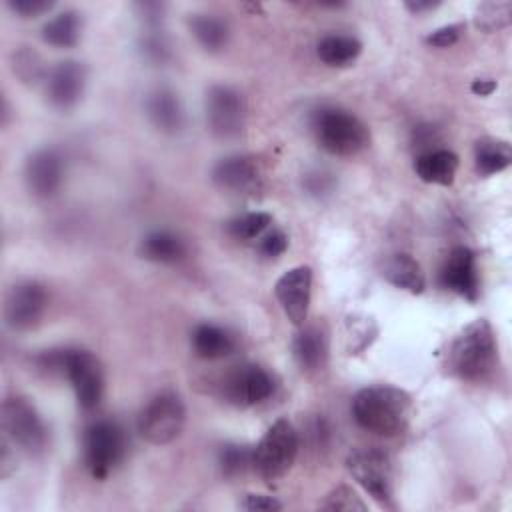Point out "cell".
<instances>
[{"label":"cell","instance_id":"obj_14","mask_svg":"<svg viewBox=\"0 0 512 512\" xmlns=\"http://www.w3.org/2000/svg\"><path fill=\"white\" fill-rule=\"evenodd\" d=\"M64 160L54 148H40L32 152L24 166L28 190L38 198H52L64 184Z\"/></svg>","mask_w":512,"mask_h":512},{"label":"cell","instance_id":"obj_36","mask_svg":"<svg viewBox=\"0 0 512 512\" xmlns=\"http://www.w3.org/2000/svg\"><path fill=\"white\" fill-rule=\"evenodd\" d=\"M8 6L22 18H34L38 14L48 12L54 6V2H50V0H8Z\"/></svg>","mask_w":512,"mask_h":512},{"label":"cell","instance_id":"obj_10","mask_svg":"<svg viewBox=\"0 0 512 512\" xmlns=\"http://www.w3.org/2000/svg\"><path fill=\"white\" fill-rule=\"evenodd\" d=\"M62 374L70 380L82 410H94L104 394V372L100 360L84 348H64Z\"/></svg>","mask_w":512,"mask_h":512},{"label":"cell","instance_id":"obj_1","mask_svg":"<svg viewBox=\"0 0 512 512\" xmlns=\"http://www.w3.org/2000/svg\"><path fill=\"white\" fill-rule=\"evenodd\" d=\"M352 416L362 430L390 438L406 430L412 416V396L390 384L366 386L352 400Z\"/></svg>","mask_w":512,"mask_h":512},{"label":"cell","instance_id":"obj_26","mask_svg":"<svg viewBox=\"0 0 512 512\" xmlns=\"http://www.w3.org/2000/svg\"><path fill=\"white\" fill-rule=\"evenodd\" d=\"M360 52H362V42L346 34H328L316 46L318 58L332 68L350 66L352 62H356Z\"/></svg>","mask_w":512,"mask_h":512},{"label":"cell","instance_id":"obj_34","mask_svg":"<svg viewBox=\"0 0 512 512\" xmlns=\"http://www.w3.org/2000/svg\"><path fill=\"white\" fill-rule=\"evenodd\" d=\"M286 248H288V236L282 230H272V232L260 236L258 250L266 258H276V256L284 254Z\"/></svg>","mask_w":512,"mask_h":512},{"label":"cell","instance_id":"obj_24","mask_svg":"<svg viewBox=\"0 0 512 512\" xmlns=\"http://www.w3.org/2000/svg\"><path fill=\"white\" fill-rule=\"evenodd\" d=\"M512 162V148L508 140L484 136L474 144V166L480 176H494L506 170Z\"/></svg>","mask_w":512,"mask_h":512},{"label":"cell","instance_id":"obj_29","mask_svg":"<svg viewBox=\"0 0 512 512\" xmlns=\"http://www.w3.org/2000/svg\"><path fill=\"white\" fill-rule=\"evenodd\" d=\"M12 70L14 74L28 84H36L40 80H46L48 72L42 66V58L32 48H20L12 56Z\"/></svg>","mask_w":512,"mask_h":512},{"label":"cell","instance_id":"obj_12","mask_svg":"<svg viewBox=\"0 0 512 512\" xmlns=\"http://www.w3.org/2000/svg\"><path fill=\"white\" fill-rule=\"evenodd\" d=\"M276 300L294 326H302L308 318L312 300V268L306 264L286 270L274 284Z\"/></svg>","mask_w":512,"mask_h":512},{"label":"cell","instance_id":"obj_15","mask_svg":"<svg viewBox=\"0 0 512 512\" xmlns=\"http://www.w3.org/2000/svg\"><path fill=\"white\" fill-rule=\"evenodd\" d=\"M44 82L50 104L58 110H70L80 102L84 94L86 68L78 60H62L48 70Z\"/></svg>","mask_w":512,"mask_h":512},{"label":"cell","instance_id":"obj_20","mask_svg":"<svg viewBox=\"0 0 512 512\" xmlns=\"http://www.w3.org/2000/svg\"><path fill=\"white\" fill-rule=\"evenodd\" d=\"M458 164V156L452 150L434 148L416 156L414 172L426 184L450 186L456 178Z\"/></svg>","mask_w":512,"mask_h":512},{"label":"cell","instance_id":"obj_8","mask_svg":"<svg viewBox=\"0 0 512 512\" xmlns=\"http://www.w3.org/2000/svg\"><path fill=\"white\" fill-rule=\"evenodd\" d=\"M2 428L4 436L28 454H38L48 444V428L42 416L22 396H10L2 402Z\"/></svg>","mask_w":512,"mask_h":512},{"label":"cell","instance_id":"obj_22","mask_svg":"<svg viewBox=\"0 0 512 512\" xmlns=\"http://www.w3.org/2000/svg\"><path fill=\"white\" fill-rule=\"evenodd\" d=\"M140 256L156 264H176L186 256V246L174 232L154 230L142 238Z\"/></svg>","mask_w":512,"mask_h":512},{"label":"cell","instance_id":"obj_7","mask_svg":"<svg viewBox=\"0 0 512 512\" xmlns=\"http://www.w3.org/2000/svg\"><path fill=\"white\" fill-rule=\"evenodd\" d=\"M124 430L114 420H96L84 432V462L96 480H104L124 458Z\"/></svg>","mask_w":512,"mask_h":512},{"label":"cell","instance_id":"obj_9","mask_svg":"<svg viewBox=\"0 0 512 512\" xmlns=\"http://www.w3.org/2000/svg\"><path fill=\"white\" fill-rule=\"evenodd\" d=\"M206 126L218 140H234L246 126V100L232 86L216 84L208 88L204 98Z\"/></svg>","mask_w":512,"mask_h":512},{"label":"cell","instance_id":"obj_30","mask_svg":"<svg viewBox=\"0 0 512 512\" xmlns=\"http://www.w3.org/2000/svg\"><path fill=\"white\" fill-rule=\"evenodd\" d=\"M270 224L272 216L268 212H248L230 222V234L238 240H254L260 238Z\"/></svg>","mask_w":512,"mask_h":512},{"label":"cell","instance_id":"obj_23","mask_svg":"<svg viewBox=\"0 0 512 512\" xmlns=\"http://www.w3.org/2000/svg\"><path fill=\"white\" fill-rule=\"evenodd\" d=\"M192 350L202 360H220L234 350V338L216 324H198L192 332Z\"/></svg>","mask_w":512,"mask_h":512},{"label":"cell","instance_id":"obj_21","mask_svg":"<svg viewBox=\"0 0 512 512\" xmlns=\"http://www.w3.org/2000/svg\"><path fill=\"white\" fill-rule=\"evenodd\" d=\"M384 278L394 284L400 290H406L410 294H422L426 288V276L420 268V264L406 252L392 254L382 268Z\"/></svg>","mask_w":512,"mask_h":512},{"label":"cell","instance_id":"obj_6","mask_svg":"<svg viewBox=\"0 0 512 512\" xmlns=\"http://www.w3.org/2000/svg\"><path fill=\"white\" fill-rule=\"evenodd\" d=\"M346 468L352 478L382 506H392L394 466L382 448H358L348 454Z\"/></svg>","mask_w":512,"mask_h":512},{"label":"cell","instance_id":"obj_38","mask_svg":"<svg viewBox=\"0 0 512 512\" xmlns=\"http://www.w3.org/2000/svg\"><path fill=\"white\" fill-rule=\"evenodd\" d=\"M410 12L418 14V12H424V10H432L434 6H438V2H432V0H408L404 4Z\"/></svg>","mask_w":512,"mask_h":512},{"label":"cell","instance_id":"obj_5","mask_svg":"<svg viewBox=\"0 0 512 512\" xmlns=\"http://www.w3.org/2000/svg\"><path fill=\"white\" fill-rule=\"evenodd\" d=\"M186 424V406L172 390H162L138 414V434L156 446L174 442Z\"/></svg>","mask_w":512,"mask_h":512},{"label":"cell","instance_id":"obj_28","mask_svg":"<svg viewBox=\"0 0 512 512\" xmlns=\"http://www.w3.org/2000/svg\"><path fill=\"white\" fill-rule=\"evenodd\" d=\"M512 16V4L508 0H496V2H482L476 8L474 22L478 28L486 32H494L500 28H506L510 24Z\"/></svg>","mask_w":512,"mask_h":512},{"label":"cell","instance_id":"obj_3","mask_svg":"<svg viewBox=\"0 0 512 512\" xmlns=\"http://www.w3.org/2000/svg\"><path fill=\"white\" fill-rule=\"evenodd\" d=\"M318 144L334 156H354L370 144L368 126L342 108H320L312 118Z\"/></svg>","mask_w":512,"mask_h":512},{"label":"cell","instance_id":"obj_13","mask_svg":"<svg viewBox=\"0 0 512 512\" xmlns=\"http://www.w3.org/2000/svg\"><path fill=\"white\" fill-rule=\"evenodd\" d=\"M214 184L230 194L254 196L262 190V170L252 156L234 154L218 160L212 168Z\"/></svg>","mask_w":512,"mask_h":512},{"label":"cell","instance_id":"obj_17","mask_svg":"<svg viewBox=\"0 0 512 512\" xmlns=\"http://www.w3.org/2000/svg\"><path fill=\"white\" fill-rule=\"evenodd\" d=\"M274 392V378L256 364L240 366L224 382V394L238 406H254Z\"/></svg>","mask_w":512,"mask_h":512},{"label":"cell","instance_id":"obj_33","mask_svg":"<svg viewBox=\"0 0 512 512\" xmlns=\"http://www.w3.org/2000/svg\"><path fill=\"white\" fill-rule=\"evenodd\" d=\"M464 24L458 22V24H446V26H440L436 28L434 32H430L426 36V44L432 46V48H448L452 44H456L464 32Z\"/></svg>","mask_w":512,"mask_h":512},{"label":"cell","instance_id":"obj_18","mask_svg":"<svg viewBox=\"0 0 512 512\" xmlns=\"http://www.w3.org/2000/svg\"><path fill=\"white\" fill-rule=\"evenodd\" d=\"M146 114L150 122L166 134H176L184 126V108L170 88H156L146 98Z\"/></svg>","mask_w":512,"mask_h":512},{"label":"cell","instance_id":"obj_2","mask_svg":"<svg viewBox=\"0 0 512 512\" xmlns=\"http://www.w3.org/2000/svg\"><path fill=\"white\" fill-rule=\"evenodd\" d=\"M498 346L488 320L478 318L464 326L450 342L446 352V370L464 382H482L496 368Z\"/></svg>","mask_w":512,"mask_h":512},{"label":"cell","instance_id":"obj_25","mask_svg":"<svg viewBox=\"0 0 512 512\" xmlns=\"http://www.w3.org/2000/svg\"><path fill=\"white\" fill-rule=\"evenodd\" d=\"M188 26L192 36L204 50L220 52L226 48L230 38V28L226 20L218 18L216 14H210V12L192 14V18L188 20Z\"/></svg>","mask_w":512,"mask_h":512},{"label":"cell","instance_id":"obj_11","mask_svg":"<svg viewBox=\"0 0 512 512\" xmlns=\"http://www.w3.org/2000/svg\"><path fill=\"white\" fill-rule=\"evenodd\" d=\"M48 308L46 286L36 280L14 284L4 298V320L14 332H26L40 324Z\"/></svg>","mask_w":512,"mask_h":512},{"label":"cell","instance_id":"obj_35","mask_svg":"<svg viewBox=\"0 0 512 512\" xmlns=\"http://www.w3.org/2000/svg\"><path fill=\"white\" fill-rule=\"evenodd\" d=\"M238 506L248 512H278V510H282V502H278L276 498L266 496V494H246L238 502Z\"/></svg>","mask_w":512,"mask_h":512},{"label":"cell","instance_id":"obj_4","mask_svg":"<svg viewBox=\"0 0 512 512\" xmlns=\"http://www.w3.org/2000/svg\"><path fill=\"white\" fill-rule=\"evenodd\" d=\"M296 454L298 432L290 420L278 418L252 448V468L262 480L274 482L292 468Z\"/></svg>","mask_w":512,"mask_h":512},{"label":"cell","instance_id":"obj_37","mask_svg":"<svg viewBox=\"0 0 512 512\" xmlns=\"http://www.w3.org/2000/svg\"><path fill=\"white\" fill-rule=\"evenodd\" d=\"M470 90L476 94V96H490L494 90H496V82L494 80H488V78H478L472 82Z\"/></svg>","mask_w":512,"mask_h":512},{"label":"cell","instance_id":"obj_32","mask_svg":"<svg viewBox=\"0 0 512 512\" xmlns=\"http://www.w3.org/2000/svg\"><path fill=\"white\" fill-rule=\"evenodd\" d=\"M252 464V450L236 444H228L220 450V466L226 476H234Z\"/></svg>","mask_w":512,"mask_h":512},{"label":"cell","instance_id":"obj_16","mask_svg":"<svg viewBox=\"0 0 512 512\" xmlns=\"http://www.w3.org/2000/svg\"><path fill=\"white\" fill-rule=\"evenodd\" d=\"M440 284L470 300H478L480 292V282H478V268H476V256L470 248L466 246H456L450 250L444 266L440 268Z\"/></svg>","mask_w":512,"mask_h":512},{"label":"cell","instance_id":"obj_19","mask_svg":"<svg viewBox=\"0 0 512 512\" xmlns=\"http://www.w3.org/2000/svg\"><path fill=\"white\" fill-rule=\"evenodd\" d=\"M292 356L304 372H316L326 364L328 338L318 326H300L292 340Z\"/></svg>","mask_w":512,"mask_h":512},{"label":"cell","instance_id":"obj_27","mask_svg":"<svg viewBox=\"0 0 512 512\" xmlns=\"http://www.w3.org/2000/svg\"><path fill=\"white\" fill-rule=\"evenodd\" d=\"M82 34V18L76 10L58 12L42 26V40L56 48H72Z\"/></svg>","mask_w":512,"mask_h":512},{"label":"cell","instance_id":"obj_31","mask_svg":"<svg viewBox=\"0 0 512 512\" xmlns=\"http://www.w3.org/2000/svg\"><path fill=\"white\" fill-rule=\"evenodd\" d=\"M318 506L320 510H330V512H364L366 510V504L362 502V498L350 486H344V484L330 490Z\"/></svg>","mask_w":512,"mask_h":512}]
</instances>
